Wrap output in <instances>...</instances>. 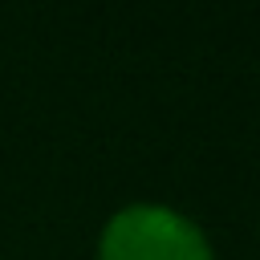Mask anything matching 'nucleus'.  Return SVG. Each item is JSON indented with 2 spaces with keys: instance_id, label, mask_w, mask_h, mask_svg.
Here are the masks:
<instances>
[{
  "instance_id": "nucleus-1",
  "label": "nucleus",
  "mask_w": 260,
  "mask_h": 260,
  "mask_svg": "<svg viewBox=\"0 0 260 260\" xmlns=\"http://www.w3.org/2000/svg\"><path fill=\"white\" fill-rule=\"evenodd\" d=\"M98 260H215V248L187 211L158 199H134L102 223Z\"/></svg>"
}]
</instances>
